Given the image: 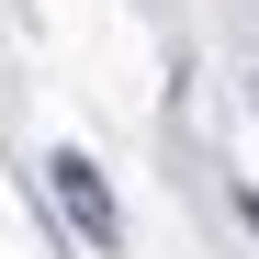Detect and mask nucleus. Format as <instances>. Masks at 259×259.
Wrapping results in <instances>:
<instances>
[]
</instances>
